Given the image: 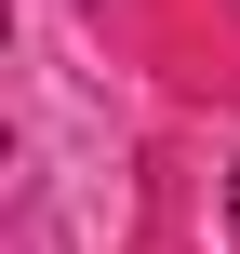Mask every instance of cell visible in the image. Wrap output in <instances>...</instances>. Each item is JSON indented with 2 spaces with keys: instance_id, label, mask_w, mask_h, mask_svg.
Segmentation results:
<instances>
[{
  "instance_id": "obj_1",
  "label": "cell",
  "mask_w": 240,
  "mask_h": 254,
  "mask_svg": "<svg viewBox=\"0 0 240 254\" xmlns=\"http://www.w3.org/2000/svg\"><path fill=\"white\" fill-rule=\"evenodd\" d=\"M227 228H240V174H227Z\"/></svg>"
}]
</instances>
